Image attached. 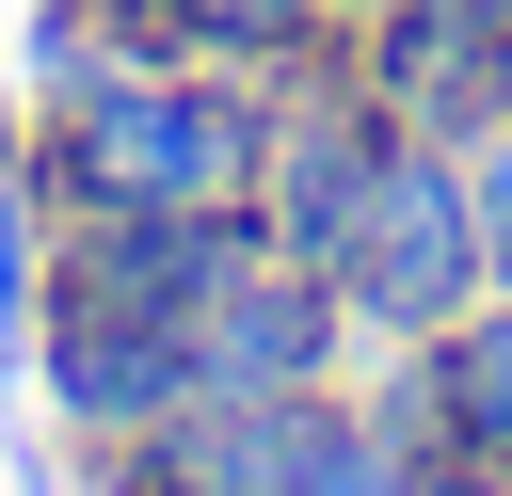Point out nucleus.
Returning a JSON list of instances; mask_svg holds the SVG:
<instances>
[{"label":"nucleus","mask_w":512,"mask_h":496,"mask_svg":"<svg viewBox=\"0 0 512 496\" xmlns=\"http://www.w3.org/2000/svg\"><path fill=\"white\" fill-rule=\"evenodd\" d=\"M272 496H432V448H416V416L352 368V384H320V416H304V464L272 480Z\"/></svg>","instance_id":"0eeeda50"},{"label":"nucleus","mask_w":512,"mask_h":496,"mask_svg":"<svg viewBox=\"0 0 512 496\" xmlns=\"http://www.w3.org/2000/svg\"><path fill=\"white\" fill-rule=\"evenodd\" d=\"M368 384L416 416V448L432 464H480V480H512V288H480L448 336H416V352H368Z\"/></svg>","instance_id":"423d86ee"},{"label":"nucleus","mask_w":512,"mask_h":496,"mask_svg":"<svg viewBox=\"0 0 512 496\" xmlns=\"http://www.w3.org/2000/svg\"><path fill=\"white\" fill-rule=\"evenodd\" d=\"M352 368H368V336H352V304H336L320 256L240 240V256L208 272V304H192V384H224V400H304V384H352Z\"/></svg>","instance_id":"7ed1b4c3"},{"label":"nucleus","mask_w":512,"mask_h":496,"mask_svg":"<svg viewBox=\"0 0 512 496\" xmlns=\"http://www.w3.org/2000/svg\"><path fill=\"white\" fill-rule=\"evenodd\" d=\"M464 192H480V256H496V288H512V112L464 128Z\"/></svg>","instance_id":"1a4fd4ad"},{"label":"nucleus","mask_w":512,"mask_h":496,"mask_svg":"<svg viewBox=\"0 0 512 496\" xmlns=\"http://www.w3.org/2000/svg\"><path fill=\"white\" fill-rule=\"evenodd\" d=\"M352 16H368V0H336V32H352Z\"/></svg>","instance_id":"9d476101"},{"label":"nucleus","mask_w":512,"mask_h":496,"mask_svg":"<svg viewBox=\"0 0 512 496\" xmlns=\"http://www.w3.org/2000/svg\"><path fill=\"white\" fill-rule=\"evenodd\" d=\"M480 16H512V0H480Z\"/></svg>","instance_id":"9b49d317"},{"label":"nucleus","mask_w":512,"mask_h":496,"mask_svg":"<svg viewBox=\"0 0 512 496\" xmlns=\"http://www.w3.org/2000/svg\"><path fill=\"white\" fill-rule=\"evenodd\" d=\"M32 368H48V416L96 448V432H160L192 400V320H128V304H32Z\"/></svg>","instance_id":"39448f33"},{"label":"nucleus","mask_w":512,"mask_h":496,"mask_svg":"<svg viewBox=\"0 0 512 496\" xmlns=\"http://www.w3.org/2000/svg\"><path fill=\"white\" fill-rule=\"evenodd\" d=\"M272 96H288V80H256V64L144 48V64L80 80V96H32L16 176L48 192V224H80V208H224V224H256Z\"/></svg>","instance_id":"f257e3e1"},{"label":"nucleus","mask_w":512,"mask_h":496,"mask_svg":"<svg viewBox=\"0 0 512 496\" xmlns=\"http://www.w3.org/2000/svg\"><path fill=\"white\" fill-rule=\"evenodd\" d=\"M336 64H352L400 128H432V144H464V128L512 112V16H480V0H368V16L336 32Z\"/></svg>","instance_id":"20e7f679"},{"label":"nucleus","mask_w":512,"mask_h":496,"mask_svg":"<svg viewBox=\"0 0 512 496\" xmlns=\"http://www.w3.org/2000/svg\"><path fill=\"white\" fill-rule=\"evenodd\" d=\"M160 32H176V48H208V64L288 80V64H320V48H336V0H160Z\"/></svg>","instance_id":"6e6552de"},{"label":"nucleus","mask_w":512,"mask_h":496,"mask_svg":"<svg viewBox=\"0 0 512 496\" xmlns=\"http://www.w3.org/2000/svg\"><path fill=\"white\" fill-rule=\"evenodd\" d=\"M320 272H336V304H352V336H368V352L448 336V320L496 288V256H480V192H464V144L400 128V144H384V176H368V208H352V240H336Z\"/></svg>","instance_id":"f03ea898"}]
</instances>
